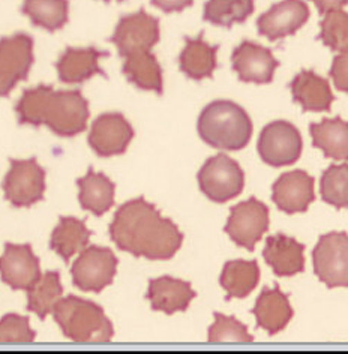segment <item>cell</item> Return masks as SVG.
<instances>
[{"mask_svg": "<svg viewBox=\"0 0 348 354\" xmlns=\"http://www.w3.org/2000/svg\"><path fill=\"white\" fill-rule=\"evenodd\" d=\"M109 230L120 251L152 261L173 259L183 243L179 227L143 197L123 203Z\"/></svg>", "mask_w": 348, "mask_h": 354, "instance_id": "obj_1", "label": "cell"}, {"mask_svg": "<svg viewBox=\"0 0 348 354\" xmlns=\"http://www.w3.org/2000/svg\"><path fill=\"white\" fill-rule=\"evenodd\" d=\"M20 125L48 127L59 137H75L87 128L89 101L80 91H56L39 84L26 88L15 105Z\"/></svg>", "mask_w": 348, "mask_h": 354, "instance_id": "obj_2", "label": "cell"}, {"mask_svg": "<svg viewBox=\"0 0 348 354\" xmlns=\"http://www.w3.org/2000/svg\"><path fill=\"white\" fill-rule=\"evenodd\" d=\"M204 143L221 150H242L253 136V120L233 101L217 100L203 109L197 123Z\"/></svg>", "mask_w": 348, "mask_h": 354, "instance_id": "obj_3", "label": "cell"}, {"mask_svg": "<svg viewBox=\"0 0 348 354\" xmlns=\"http://www.w3.org/2000/svg\"><path fill=\"white\" fill-rule=\"evenodd\" d=\"M53 317L68 339L78 344H109L114 336L113 323L104 309L77 296L62 297Z\"/></svg>", "mask_w": 348, "mask_h": 354, "instance_id": "obj_4", "label": "cell"}, {"mask_svg": "<svg viewBox=\"0 0 348 354\" xmlns=\"http://www.w3.org/2000/svg\"><path fill=\"white\" fill-rule=\"evenodd\" d=\"M199 187L209 200L226 203L240 196L245 187V173L235 159L226 153L209 158L197 174Z\"/></svg>", "mask_w": 348, "mask_h": 354, "instance_id": "obj_5", "label": "cell"}, {"mask_svg": "<svg viewBox=\"0 0 348 354\" xmlns=\"http://www.w3.org/2000/svg\"><path fill=\"white\" fill-rule=\"evenodd\" d=\"M2 188L5 198L14 207H30L46 194V170L35 158L11 159Z\"/></svg>", "mask_w": 348, "mask_h": 354, "instance_id": "obj_6", "label": "cell"}, {"mask_svg": "<svg viewBox=\"0 0 348 354\" xmlns=\"http://www.w3.org/2000/svg\"><path fill=\"white\" fill-rule=\"evenodd\" d=\"M118 264V257L109 248L86 246L71 269L74 286L82 291L100 293L113 284Z\"/></svg>", "mask_w": 348, "mask_h": 354, "instance_id": "obj_7", "label": "cell"}, {"mask_svg": "<svg viewBox=\"0 0 348 354\" xmlns=\"http://www.w3.org/2000/svg\"><path fill=\"white\" fill-rule=\"evenodd\" d=\"M35 62L33 38L24 32L0 38V98L28 78Z\"/></svg>", "mask_w": 348, "mask_h": 354, "instance_id": "obj_8", "label": "cell"}, {"mask_svg": "<svg viewBox=\"0 0 348 354\" xmlns=\"http://www.w3.org/2000/svg\"><path fill=\"white\" fill-rule=\"evenodd\" d=\"M303 141L299 129L287 120H275L266 125L258 137V155L272 167L291 165L302 155Z\"/></svg>", "mask_w": 348, "mask_h": 354, "instance_id": "obj_9", "label": "cell"}, {"mask_svg": "<svg viewBox=\"0 0 348 354\" xmlns=\"http://www.w3.org/2000/svg\"><path fill=\"white\" fill-rule=\"evenodd\" d=\"M269 209L263 201L251 197L231 207L226 233L237 246L254 251L255 245L269 230Z\"/></svg>", "mask_w": 348, "mask_h": 354, "instance_id": "obj_10", "label": "cell"}, {"mask_svg": "<svg viewBox=\"0 0 348 354\" xmlns=\"http://www.w3.org/2000/svg\"><path fill=\"white\" fill-rule=\"evenodd\" d=\"M314 272L329 288L348 287V234L327 233L312 252Z\"/></svg>", "mask_w": 348, "mask_h": 354, "instance_id": "obj_11", "label": "cell"}, {"mask_svg": "<svg viewBox=\"0 0 348 354\" xmlns=\"http://www.w3.org/2000/svg\"><path fill=\"white\" fill-rule=\"evenodd\" d=\"M161 39L159 20L145 10L120 17L110 41L122 57L134 51L152 50Z\"/></svg>", "mask_w": 348, "mask_h": 354, "instance_id": "obj_12", "label": "cell"}, {"mask_svg": "<svg viewBox=\"0 0 348 354\" xmlns=\"http://www.w3.org/2000/svg\"><path fill=\"white\" fill-rule=\"evenodd\" d=\"M134 138V128L122 113H104L93 122L89 132V146L101 158L127 152Z\"/></svg>", "mask_w": 348, "mask_h": 354, "instance_id": "obj_13", "label": "cell"}, {"mask_svg": "<svg viewBox=\"0 0 348 354\" xmlns=\"http://www.w3.org/2000/svg\"><path fill=\"white\" fill-rule=\"evenodd\" d=\"M231 64L240 82L269 84L280 66V60L275 59L269 48L253 41H244L231 55Z\"/></svg>", "mask_w": 348, "mask_h": 354, "instance_id": "obj_14", "label": "cell"}, {"mask_svg": "<svg viewBox=\"0 0 348 354\" xmlns=\"http://www.w3.org/2000/svg\"><path fill=\"white\" fill-rule=\"evenodd\" d=\"M39 259L30 245L6 243L0 257V278L12 290L28 291L41 278Z\"/></svg>", "mask_w": 348, "mask_h": 354, "instance_id": "obj_15", "label": "cell"}, {"mask_svg": "<svg viewBox=\"0 0 348 354\" xmlns=\"http://www.w3.org/2000/svg\"><path fill=\"white\" fill-rule=\"evenodd\" d=\"M309 20V8L303 0H282L257 20L258 33L271 41L291 37Z\"/></svg>", "mask_w": 348, "mask_h": 354, "instance_id": "obj_16", "label": "cell"}, {"mask_svg": "<svg viewBox=\"0 0 348 354\" xmlns=\"http://www.w3.org/2000/svg\"><path fill=\"white\" fill-rule=\"evenodd\" d=\"M272 200L285 214H303L315 200L314 177L303 170L281 174L272 187Z\"/></svg>", "mask_w": 348, "mask_h": 354, "instance_id": "obj_17", "label": "cell"}, {"mask_svg": "<svg viewBox=\"0 0 348 354\" xmlns=\"http://www.w3.org/2000/svg\"><path fill=\"white\" fill-rule=\"evenodd\" d=\"M109 56V51L96 47H68L56 64L59 80L66 84H82L96 74L105 77L100 59Z\"/></svg>", "mask_w": 348, "mask_h": 354, "instance_id": "obj_18", "label": "cell"}, {"mask_svg": "<svg viewBox=\"0 0 348 354\" xmlns=\"http://www.w3.org/2000/svg\"><path fill=\"white\" fill-rule=\"evenodd\" d=\"M197 296L190 282L173 277H161L149 282L146 297L154 311L167 315L185 313Z\"/></svg>", "mask_w": 348, "mask_h": 354, "instance_id": "obj_19", "label": "cell"}, {"mask_svg": "<svg viewBox=\"0 0 348 354\" xmlns=\"http://www.w3.org/2000/svg\"><path fill=\"white\" fill-rule=\"evenodd\" d=\"M303 254H305V246L294 237L280 233L266 239L263 257L276 277H294L305 270V255Z\"/></svg>", "mask_w": 348, "mask_h": 354, "instance_id": "obj_20", "label": "cell"}, {"mask_svg": "<svg viewBox=\"0 0 348 354\" xmlns=\"http://www.w3.org/2000/svg\"><path fill=\"white\" fill-rule=\"evenodd\" d=\"M253 314L257 318V326L267 335H276L282 332L293 318V308L289 296L282 293L276 286L273 288H263L257 297Z\"/></svg>", "mask_w": 348, "mask_h": 354, "instance_id": "obj_21", "label": "cell"}, {"mask_svg": "<svg viewBox=\"0 0 348 354\" xmlns=\"http://www.w3.org/2000/svg\"><path fill=\"white\" fill-rule=\"evenodd\" d=\"M293 100L302 105L303 111H329L335 101L332 88L326 78L312 69H302L289 84Z\"/></svg>", "mask_w": 348, "mask_h": 354, "instance_id": "obj_22", "label": "cell"}, {"mask_svg": "<svg viewBox=\"0 0 348 354\" xmlns=\"http://www.w3.org/2000/svg\"><path fill=\"white\" fill-rule=\"evenodd\" d=\"M219 46H210L204 39V32L195 38H185V47L179 56V68L182 73L195 82L212 78L218 66Z\"/></svg>", "mask_w": 348, "mask_h": 354, "instance_id": "obj_23", "label": "cell"}, {"mask_svg": "<svg viewBox=\"0 0 348 354\" xmlns=\"http://www.w3.org/2000/svg\"><path fill=\"white\" fill-rule=\"evenodd\" d=\"M123 59L125 62L122 66V73L129 83L136 84L141 91L163 95V69H161L159 62L154 53H150V50L134 51Z\"/></svg>", "mask_w": 348, "mask_h": 354, "instance_id": "obj_24", "label": "cell"}, {"mask_svg": "<svg viewBox=\"0 0 348 354\" xmlns=\"http://www.w3.org/2000/svg\"><path fill=\"white\" fill-rule=\"evenodd\" d=\"M77 185L78 201L84 210L92 212L95 216H102L113 207L116 185L109 176L89 168L87 174L78 179Z\"/></svg>", "mask_w": 348, "mask_h": 354, "instance_id": "obj_25", "label": "cell"}, {"mask_svg": "<svg viewBox=\"0 0 348 354\" xmlns=\"http://www.w3.org/2000/svg\"><path fill=\"white\" fill-rule=\"evenodd\" d=\"M309 132L314 147L323 150L324 156L335 161H347L348 158V123L341 118L323 119L311 123Z\"/></svg>", "mask_w": 348, "mask_h": 354, "instance_id": "obj_26", "label": "cell"}, {"mask_svg": "<svg viewBox=\"0 0 348 354\" xmlns=\"http://www.w3.org/2000/svg\"><path fill=\"white\" fill-rule=\"evenodd\" d=\"M91 230L84 221L73 216H62L50 239V248L62 260L68 263L74 255L82 252L91 241Z\"/></svg>", "mask_w": 348, "mask_h": 354, "instance_id": "obj_27", "label": "cell"}, {"mask_svg": "<svg viewBox=\"0 0 348 354\" xmlns=\"http://www.w3.org/2000/svg\"><path fill=\"white\" fill-rule=\"evenodd\" d=\"M219 282L226 290L227 300L244 299L251 295L260 282V268L254 260L228 261L222 269Z\"/></svg>", "mask_w": 348, "mask_h": 354, "instance_id": "obj_28", "label": "cell"}, {"mask_svg": "<svg viewBox=\"0 0 348 354\" xmlns=\"http://www.w3.org/2000/svg\"><path fill=\"white\" fill-rule=\"evenodd\" d=\"M21 12L33 26L56 32L69 20V0H23Z\"/></svg>", "mask_w": 348, "mask_h": 354, "instance_id": "obj_29", "label": "cell"}, {"mask_svg": "<svg viewBox=\"0 0 348 354\" xmlns=\"http://www.w3.org/2000/svg\"><path fill=\"white\" fill-rule=\"evenodd\" d=\"M62 296L64 287L60 282V273L47 272L28 290V309L41 320H46Z\"/></svg>", "mask_w": 348, "mask_h": 354, "instance_id": "obj_30", "label": "cell"}, {"mask_svg": "<svg viewBox=\"0 0 348 354\" xmlns=\"http://www.w3.org/2000/svg\"><path fill=\"white\" fill-rule=\"evenodd\" d=\"M254 10V0H208L203 10V20L230 29L235 24L245 23Z\"/></svg>", "mask_w": 348, "mask_h": 354, "instance_id": "obj_31", "label": "cell"}, {"mask_svg": "<svg viewBox=\"0 0 348 354\" xmlns=\"http://www.w3.org/2000/svg\"><path fill=\"white\" fill-rule=\"evenodd\" d=\"M320 192L327 205L336 209L348 206V165H330L321 176Z\"/></svg>", "mask_w": 348, "mask_h": 354, "instance_id": "obj_32", "label": "cell"}, {"mask_svg": "<svg viewBox=\"0 0 348 354\" xmlns=\"http://www.w3.org/2000/svg\"><path fill=\"white\" fill-rule=\"evenodd\" d=\"M326 47L333 51H347L348 47V14L342 10L329 11L320 23V37Z\"/></svg>", "mask_w": 348, "mask_h": 354, "instance_id": "obj_33", "label": "cell"}, {"mask_svg": "<svg viewBox=\"0 0 348 354\" xmlns=\"http://www.w3.org/2000/svg\"><path fill=\"white\" fill-rule=\"evenodd\" d=\"M208 339L210 344H253L254 336L249 335L246 326L235 317L217 313Z\"/></svg>", "mask_w": 348, "mask_h": 354, "instance_id": "obj_34", "label": "cell"}, {"mask_svg": "<svg viewBox=\"0 0 348 354\" xmlns=\"http://www.w3.org/2000/svg\"><path fill=\"white\" fill-rule=\"evenodd\" d=\"M35 338L28 317L8 314L0 320V344H32Z\"/></svg>", "mask_w": 348, "mask_h": 354, "instance_id": "obj_35", "label": "cell"}, {"mask_svg": "<svg viewBox=\"0 0 348 354\" xmlns=\"http://www.w3.org/2000/svg\"><path fill=\"white\" fill-rule=\"evenodd\" d=\"M330 77L338 91L348 92V53L341 51L333 57L332 68H330Z\"/></svg>", "mask_w": 348, "mask_h": 354, "instance_id": "obj_36", "label": "cell"}, {"mask_svg": "<svg viewBox=\"0 0 348 354\" xmlns=\"http://www.w3.org/2000/svg\"><path fill=\"white\" fill-rule=\"evenodd\" d=\"M150 3L165 14L182 12L186 8L192 6L194 0H150Z\"/></svg>", "mask_w": 348, "mask_h": 354, "instance_id": "obj_37", "label": "cell"}, {"mask_svg": "<svg viewBox=\"0 0 348 354\" xmlns=\"http://www.w3.org/2000/svg\"><path fill=\"white\" fill-rule=\"evenodd\" d=\"M312 3L317 6V10L320 14H326L329 11H336V10H342V8L347 5L348 0H311Z\"/></svg>", "mask_w": 348, "mask_h": 354, "instance_id": "obj_38", "label": "cell"}, {"mask_svg": "<svg viewBox=\"0 0 348 354\" xmlns=\"http://www.w3.org/2000/svg\"><path fill=\"white\" fill-rule=\"evenodd\" d=\"M104 2H107V3L109 2H125V0H104Z\"/></svg>", "mask_w": 348, "mask_h": 354, "instance_id": "obj_39", "label": "cell"}]
</instances>
